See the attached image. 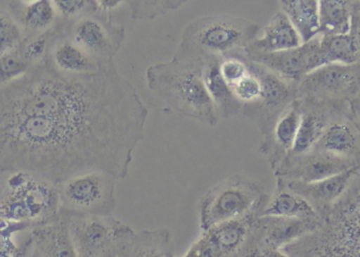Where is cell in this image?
Masks as SVG:
<instances>
[{
	"mask_svg": "<svg viewBox=\"0 0 360 257\" xmlns=\"http://www.w3.org/2000/svg\"><path fill=\"white\" fill-rule=\"evenodd\" d=\"M170 242L168 229L144 230L134 233L125 257H172Z\"/></svg>",
	"mask_w": 360,
	"mask_h": 257,
	"instance_id": "cell-27",
	"label": "cell"
},
{
	"mask_svg": "<svg viewBox=\"0 0 360 257\" xmlns=\"http://www.w3.org/2000/svg\"><path fill=\"white\" fill-rule=\"evenodd\" d=\"M221 58L210 56L201 61L202 80L219 118L229 119L241 111L242 105L236 100L231 87L222 79L219 70Z\"/></svg>",
	"mask_w": 360,
	"mask_h": 257,
	"instance_id": "cell-20",
	"label": "cell"
},
{
	"mask_svg": "<svg viewBox=\"0 0 360 257\" xmlns=\"http://www.w3.org/2000/svg\"><path fill=\"white\" fill-rule=\"evenodd\" d=\"M260 216L283 217L301 220H322L309 202L286 187L279 185H276L275 193L267 199Z\"/></svg>",
	"mask_w": 360,
	"mask_h": 257,
	"instance_id": "cell-25",
	"label": "cell"
},
{
	"mask_svg": "<svg viewBox=\"0 0 360 257\" xmlns=\"http://www.w3.org/2000/svg\"><path fill=\"white\" fill-rule=\"evenodd\" d=\"M360 165L341 174L316 182L302 183L297 181H278L276 185L286 187L311 204L320 218H323L330 208L342 197L352 183L359 177Z\"/></svg>",
	"mask_w": 360,
	"mask_h": 257,
	"instance_id": "cell-14",
	"label": "cell"
},
{
	"mask_svg": "<svg viewBox=\"0 0 360 257\" xmlns=\"http://www.w3.org/2000/svg\"><path fill=\"white\" fill-rule=\"evenodd\" d=\"M300 115V103L296 99L277 120L269 136L261 140L259 153L266 158L273 172L292 151Z\"/></svg>",
	"mask_w": 360,
	"mask_h": 257,
	"instance_id": "cell-19",
	"label": "cell"
},
{
	"mask_svg": "<svg viewBox=\"0 0 360 257\" xmlns=\"http://www.w3.org/2000/svg\"><path fill=\"white\" fill-rule=\"evenodd\" d=\"M250 64L262 82V94L254 104L242 106L241 111L254 122L263 139L269 136L277 120L296 100L297 84L281 79L260 65Z\"/></svg>",
	"mask_w": 360,
	"mask_h": 257,
	"instance_id": "cell-11",
	"label": "cell"
},
{
	"mask_svg": "<svg viewBox=\"0 0 360 257\" xmlns=\"http://www.w3.org/2000/svg\"><path fill=\"white\" fill-rule=\"evenodd\" d=\"M359 20L345 35H320V50L324 65H354L360 63Z\"/></svg>",
	"mask_w": 360,
	"mask_h": 257,
	"instance_id": "cell-24",
	"label": "cell"
},
{
	"mask_svg": "<svg viewBox=\"0 0 360 257\" xmlns=\"http://www.w3.org/2000/svg\"><path fill=\"white\" fill-rule=\"evenodd\" d=\"M46 60L60 73L75 75H92L113 64H100L69 41L60 31V22L54 24L53 37L50 42Z\"/></svg>",
	"mask_w": 360,
	"mask_h": 257,
	"instance_id": "cell-18",
	"label": "cell"
},
{
	"mask_svg": "<svg viewBox=\"0 0 360 257\" xmlns=\"http://www.w3.org/2000/svg\"><path fill=\"white\" fill-rule=\"evenodd\" d=\"M359 216L358 177L315 231L282 251L290 257H359Z\"/></svg>",
	"mask_w": 360,
	"mask_h": 257,
	"instance_id": "cell-2",
	"label": "cell"
},
{
	"mask_svg": "<svg viewBox=\"0 0 360 257\" xmlns=\"http://www.w3.org/2000/svg\"><path fill=\"white\" fill-rule=\"evenodd\" d=\"M33 242L43 257H77L65 217L53 222L31 230Z\"/></svg>",
	"mask_w": 360,
	"mask_h": 257,
	"instance_id": "cell-23",
	"label": "cell"
},
{
	"mask_svg": "<svg viewBox=\"0 0 360 257\" xmlns=\"http://www.w3.org/2000/svg\"><path fill=\"white\" fill-rule=\"evenodd\" d=\"M360 163L323 151H309L302 155H288L274 170L276 180L311 183L351 170Z\"/></svg>",
	"mask_w": 360,
	"mask_h": 257,
	"instance_id": "cell-13",
	"label": "cell"
},
{
	"mask_svg": "<svg viewBox=\"0 0 360 257\" xmlns=\"http://www.w3.org/2000/svg\"><path fill=\"white\" fill-rule=\"evenodd\" d=\"M360 20L358 0H319V35H345Z\"/></svg>",
	"mask_w": 360,
	"mask_h": 257,
	"instance_id": "cell-21",
	"label": "cell"
},
{
	"mask_svg": "<svg viewBox=\"0 0 360 257\" xmlns=\"http://www.w3.org/2000/svg\"><path fill=\"white\" fill-rule=\"evenodd\" d=\"M203 63L195 60H174L159 63L147 69L148 87L172 111L183 117L198 120L208 126L219 121L203 80Z\"/></svg>",
	"mask_w": 360,
	"mask_h": 257,
	"instance_id": "cell-3",
	"label": "cell"
},
{
	"mask_svg": "<svg viewBox=\"0 0 360 257\" xmlns=\"http://www.w3.org/2000/svg\"><path fill=\"white\" fill-rule=\"evenodd\" d=\"M3 222H5V221H3V220H1V219H0V225H1V223H3Z\"/></svg>",
	"mask_w": 360,
	"mask_h": 257,
	"instance_id": "cell-40",
	"label": "cell"
},
{
	"mask_svg": "<svg viewBox=\"0 0 360 257\" xmlns=\"http://www.w3.org/2000/svg\"><path fill=\"white\" fill-rule=\"evenodd\" d=\"M260 249L261 257H290L282 250H277V249L261 248V246Z\"/></svg>",
	"mask_w": 360,
	"mask_h": 257,
	"instance_id": "cell-37",
	"label": "cell"
},
{
	"mask_svg": "<svg viewBox=\"0 0 360 257\" xmlns=\"http://www.w3.org/2000/svg\"><path fill=\"white\" fill-rule=\"evenodd\" d=\"M172 257H176L172 256ZM183 257H227L210 231L203 232L201 237L188 249Z\"/></svg>",
	"mask_w": 360,
	"mask_h": 257,
	"instance_id": "cell-33",
	"label": "cell"
},
{
	"mask_svg": "<svg viewBox=\"0 0 360 257\" xmlns=\"http://www.w3.org/2000/svg\"><path fill=\"white\" fill-rule=\"evenodd\" d=\"M56 14L62 18V20H72L86 12L96 10V1L88 0H56L53 1Z\"/></svg>",
	"mask_w": 360,
	"mask_h": 257,
	"instance_id": "cell-34",
	"label": "cell"
},
{
	"mask_svg": "<svg viewBox=\"0 0 360 257\" xmlns=\"http://www.w3.org/2000/svg\"><path fill=\"white\" fill-rule=\"evenodd\" d=\"M297 99L326 103L360 115V64L324 65L297 84Z\"/></svg>",
	"mask_w": 360,
	"mask_h": 257,
	"instance_id": "cell-8",
	"label": "cell"
},
{
	"mask_svg": "<svg viewBox=\"0 0 360 257\" xmlns=\"http://www.w3.org/2000/svg\"><path fill=\"white\" fill-rule=\"evenodd\" d=\"M131 18L136 20H151L169 12L176 11L187 4L183 0H155V1H127Z\"/></svg>",
	"mask_w": 360,
	"mask_h": 257,
	"instance_id": "cell-29",
	"label": "cell"
},
{
	"mask_svg": "<svg viewBox=\"0 0 360 257\" xmlns=\"http://www.w3.org/2000/svg\"><path fill=\"white\" fill-rule=\"evenodd\" d=\"M264 187L242 175H235L214 185L199 204L202 232L229 221L258 218L266 204Z\"/></svg>",
	"mask_w": 360,
	"mask_h": 257,
	"instance_id": "cell-6",
	"label": "cell"
},
{
	"mask_svg": "<svg viewBox=\"0 0 360 257\" xmlns=\"http://www.w3.org/2000/svg\"><path fill=\"white\" fill-rule=\"evenodd\" d=\"M117 179L102 170L75 175L56 184L58 215L64 217L107 216L117 206Z\"/></svg>",
	"mask_w": 360,
	"mask_h": 257,
	"instance_id": "cell-7",
	"label": "cell"
},
{
	"mask_svg": "<svg viewBox=\"0 0 360 257\" xmlns=\"http://www.w3.org/2000/svg\"><path fill=\"white\" fill-rule=\"evenodd\" d=\"M96 11L110 15L111 12L121 7L124 1H120V0H98V1H96Z\"/></svg>",
	"mask_w": 360,
	"mask_h": 257,
	"instance_id": "cell-35",
	"label": "cell"
},
{
	"mask_svg": "<svg viewBox=\"0 0 360 257\" xmlns=\"http://www.w3.org/2000/svg\"><path fill=\"white\" fill-rule=\"evenodd\" d=\"M60 27L69 41L102 65L115 63L113 58L125 41V28L96 10L72 20H60Z\"/></svg>",
	"mask_w": 360,
	"mask_h": 257,
	"instance_id": "cell-10",
	"label": "cell"
},
{
	"mask_svg": "<svg viewBox=\"0 0 360 257\" xmlns=\"http://www.w3.org/2000/svg\"><path fill=\"white\" fill-rule=\"evenodd\" d=\"M311 151L360 163V118L342 115L333 120Z\"/></svg>",
	"mask_w": 360,
	"mask_h": 257,
	"instance_id": "cell-17",
	"label": "cell"
},
{
	"mask_svg": "<svg viewBox=\"0 0 360 257\" xmlns=\"http://www.w3.org/2000/svg\"><path fill=\"white\" fill-rule=\"evenodd\" d=\"M245 58L290 83L298 84L305 75L324 66L320 50V35L294 49L281 52L254 51L245 48Z\"/></svg>",
	"mask_w": 360,
	"mask_h": 257,
	"instance_id": "cell-12",
	"label": "cell"
},
{
	"mask_svg": "<svg viewBox=\"0 0 360 257\" xmlns=\"http://www.w3.org/2000/svg\"><path fill=\"white\" fill-rule=\"evenodd\" d=\"M26 257H43L41 256V251L39 249L35 246L34 242H33L32 246H31L30 250H29L28 254H27Z\"/></svg>",
	"mask_w": 360,
	"mask_h": 257,
	"instance_id": "cell-38",
	"label": "cell"
},
{
	"mask_svg": "<svg viewBox=\"0 0 360 257\" xmlns=\"http://www.w3.org/2000/svg\"><path fill=\"white\" fill-rule=\"evenodd\" d=\"M298 101L300 103V123H299L298 132H297L292 151L288 155H302L311 151L323 134L326 126L333 120L342 115L360 118V115H355L347 109L339 108L326 103L311 100Z\"/></svg>",
	"mask_w": 360,
	"mask_h": 257,
	"instance_id": "cell-15",
	"label": "cell"
},
{
	"mask_svg": "<svg viewBox=\"0 0 360 257\" xmlns=\"http://www.w3.org/2000/svg\"><path fill=\"white\" fill-rule=\"evenodd\" d=\"M56 185L26 170L0 172V219L31 230L58 218Z\"/></svg>",
	"mask_w": 360,
	"mask_h": 257,
	"instance_id": "cell-4",
	"label": "cell"
},
{
	"mask_svg": "<svg viewBox=\"0 0 360 257\" xmlns=\"http://www.w3.org/2000/svg\"><path fill=\"white\" fill-rule=\"evenodd\" d=\"M250 73L231 88L236 100L242 106L254 104L259 101L262 94V82L259 75L252 70L250 64Z\"/></svg>",
	"mask_w": 360,
	"mask_h": 257,
	"instance_id": "cell-31",
	"label": "cell"
},
{
	"mask_svg": "<svg viewBox=\"0 0 360 257\" xmlns=\"http://www.w3.org/2000/svg\"><path fill=\"white\" fill-rule=\"evenodd\" d=\"M258 24L231 15L207 16L189 23L181 37L174 60L202 61L243 54L257 39Z\"/></svg>",
	"mask_w": 360,
	"mask_h": 257,
	"instance_id": "cell-5",
	"label": "cell"
},
{
	"mask_svg": "<svg viewBox=\"0 0 360 257\" xmlns=\"http://www.w3.org/2000/svg\"><path fill=\"white\" fill-rule=\"evenodd\" d=\"M16 248L18 246H12V248L6 249L3 252H0V257H12L13 256V253L15 252Z\"/></svg>",
	"mask_w": 360,
	"mask_h": 257,
	"instance_id": "cell-39",
	"label": "cell"
},
{
	"mask_svg": "<svg viewBox=\"0 0 360 257\" xmlns=\"http://www.w3.org/2000/svg\"><path fill=\"white\" fill-rule=\"evenodd\" d=\"M321 222L322 220L260 216L252 225V236L261 248L282 250L299 238L315 231Z\"/></svg>",
	"mask_w": 360,
	"mask_h": 257,
	"instance_id": "cell-16",
	"label": "cell"
},
{
	"mask_svg": "<svg viewBox=\"0 0 360 257\" xmlns=\"http://www.w3.org/2000/svg\"><path fill=\"white\" fill-rule=\"evenodd\" d=\"M279 4L302 44L319 35V0H281Z\"/></svg>",
	"mask_w": 360,
	"mask_h": 257,
	"instance_id": "cell-26",
	"label": "cell"
},
{
	"mask_svg": "<svg viewBox=\"0 0 360 257\" xmlns=\"http://www.w3.org/2000/svg\"><path fill=\"white\" fill-rule=\"evenodd\" d=\"M147 118L115 63L75 75L45 58L0 85V172L26 170L56 185L92 170L124 179Z\"/></svg>",
	"mask_w": 360,
	"mask_h": 257,
	"instance_id": "cell-1",
	"label": "cell"
},
{
	"mask_svg": "<svg viewBox=\"0 0 360 257\" xmlns=\"http://www.w3.org/2000/svg\"><path fill=\"white\" fill-rule=\"evenodd\" d=\"M25 39L26 37L20 25L7 14L0 12V58L18 49Z\"/></svg>",
	"mask_w": 360,
	"mask_h": 257,
	"instance_id": "cell-30",
	"label": "cell"
},
{
	"mask_svg": "<svg viewBox=\"0 0 360 257\" xmlns=\"http://www.w3.org/2000/svg\"><path fill=\"white\" fill-rule=\"evenodd\" d=\"M65 218L77 257H125L136 233L112 215Z\"/></svg>",
	"mask_w": 360,
	"mask_h": 257,
	"instance_id": "cell-9",
	"label": "cell"
},
{
	"mask_svg": "<svg viewBox=\"0 0 360 257\" xmlns=\"http://www.w3.org/2000/svg\"><path fill=\"white\" fill-rule=\"evenodd\" d=\"M219 70L222 79L231 88L250 73V62L245 58L244 52L225 56L221 58Z\"/></svg>",
	"mask_w": 360,
	"mask_h": 257,
	"instance_id": "cell-32",
	"label": "cell"
},
{
	"mask_svg": "<svg viewBox=\"0 0 360 257\" xmlns=\"http://www.w3.org/2000/svg\"><path fill=\"white\" fill-rule=\"evenodd\" d=\"M16 4L14 8L18 9V24L22 25L26 30L32 31V35H41L54 26L58 14L53 1L39 0L31 3L22 1V5Z\"/></svg>",
	"mask_w": 360,
	"mask_h": 257,
	"instance_id": "cell-28",
	"label": "cell"
},
{
	"mask_svg": "<svg viewBox=\"0 0 360 257\" xmlns=\"http://www.w3.org/2000/svg\"><path fill=\"white\" fill-rule=\"evenodd\" d=\"M33 244V236L32 234H29L28 237L16 248L15 252L13 253L12 257H26L28 254L29 250Z\"/></svg>",
	"mask_w": 360,
	"mask_h": 257,
	"instance_id": "cell-36",
	"label": "cell"
},
{
	"mask_svg": "<svg viewBox=\"0 0 360 257\" xmlns=\"http://www.w3.org/2000/svg\"><path fill=\"white\" fill-rule=\"evenodd\" d=\"M302 44L292 23L282 11L277 12L263 29L261 37H257L248 46L254 51L273 54L294 49Z\"/></svg>",
	"mask_w": 360,
	"mask_h": 257,
	"instance_id": "cell-22",
	"label": "cell"
}]
</instances>
